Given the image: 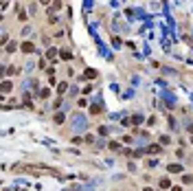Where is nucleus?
<instances>
[{"mask_svg":"<svg viewBox=\"0 0 193 191\" xmlns=\"http://www.w3.org/2000/svg\"><path fill=\"white\" fill-rule=\"evenodd\" d=\"M86 125H88V121L84 119V114H75V116H72V123H70V128L75 130V132H77V130H84Z\"/></svg>","mask_w":193,"mask_h":191,"instance_id":"nucleus-1","label":"nucleus"},{"mask_svg":"<svg viewBox=\"0 0 193 191\" xmlns=\"http://www.w3.org/2000/svg\"><path fill=\"white\" fill-rule=\"evenodd\" d=\"M20 49H22V53H33V51H35V44H33V42H22Z\"/></svg>","mask_w":193,"mask_h":191,"instance_id":"nucleus-2","label":"nucleus"},{"mask_svg":"<svg viewBox=\"0 0 193 191\" xmlns=\"http://www.w3.org/2000/svg\"><path fill=\"white\" fill-rule=\"evenodd\" d=\"M101 110H103V106H99V103H96V106H90V112H92V114H101Z\"/></svg>","mask_w":193,"mask_h":191,"instance_id":"nucleus-3","label":"nucleus"},{"mask_svg":"<svg viewBox=\"0 0 193 191\" xmlns=\"http://www.w3.org/2000/svg\"><path fill=\"white\" fill-rule=\"evenodd\" d=\"M169 171H171V174H180L182 167H180V165H169Z\"/></svg>","mask_w":193,"mask_h":191,"instance_id":"nucleus-4","label":"nucleus"},{"mask_svg":"<svg viewBox=\"0 0 193 191\" xmlns=\"http://www.w3.org/2000/svg\"><path fill=\"white\" fill-rule=\"evenodd\" d=\"M59 57H62V59H70V57H72V53H70L68 49H64V51L59 53Z\"/></svg>","mask_w":193,"mask_h":191,"instance_id":"nucleus-5","label":"nucleus"},{"mask_svg":"<svg viewBox=\"0 0 193 191\" xmlns=\"http://www.w3.org/2000/svg\"><path fill=\"white\" fill-rule=\"evenodd\" d=\"M64 119H66V116H64L62 112H59V114H55V125H62V123H64Z\"/></svg>","mask_w":193,"mask_h":191,"instance_id":"nucleus-6","label":"nucleus"},{"mask_svg":"<svg viewBox=\"0 0 193 191\" xmlns=\"http://www.w3.org/2000/svg\"><path fill=\"white\" fill-rule=\"evenodd\" d=\"M149 152H152V154H160L162 147H160V145H149Z\"/></svg>","mask_w":193,"mask_h":191,"instance_id":"nucleus-7","label":"nucleus"},{"mask_svg":"<svg viewBox=\"0 0 193 191\" xmlns=\"http://www.w3.org/2000/svg\"><path fill=\"white\" fill-rule=\"evenodd\" d=\"M9 90H11V84H9V81H5V84H2V94H7Z\"/></svg>","mask_w":193,"mask_h":191,"instance_id":"nucleus-8","label":"nucleus"},{"mask_svg":"<svg viewBox=\"0 0 193 191\" xmlns=\"http://www.w3.org/2000/svg\"><path fill=\"white\" fill-rule=\"evenodd\" d=\"M13 73H18V68H15V66H9V68L5 70V75H13Z\"/></svg>","mask_w":193,"mask_h":191,"instance_id":"nucleus-9","label":"nucleus"},{"mask_svg":"<svg viewBox=\"0 0 193 191\" xmlns=\"http://www.w3.org/2000/svg\"><path fill=\"white\" fill-rule=\"evenodd\" d=\"M86 77H88V79H94V77H96V70H86Z\"/></svg>","mask_w":193,"mask_h":191,"instance_id":"nucleus-10","label":"nucleus"},{"mask_svg":"<svg viewBox=\"0 0 193 191\" xmlns=\"http://www.w3.org/2000/svg\"><path fill=\"white\" fill-rule=\"evenodd\" d=\"M132 123H136V125H138V123H143V116H140V114H134V119H132Z\"/></svg>","mask_w":193,"mask_h":191,"instance_id":"nucleus-11","label":"nucleus"},{"mask_svg":"<svg viewBox=\"0 0 193 191\" xmlns=\"http://www.w3.org/2000/svg\"><path fill=\"white\" fill-rule=\"evenodd\" d=\"M66 86H68L66 81H64V84H59V88H57V92H59V94H64V92H66Z\"/></svg>","mask_w":193,"mask_h":191,"instance_id":"nucleus-12","label":"nucleus"},{"mask_svg":"<svg viewBox=\"0 0 193 191\" xmlns=\"http://www.w3.org/2000/svg\"><path fill=\"white\" fill-rule=\"evenodd\" d=\"M160 187H162V189H167V187H169V180H167V178H162V180H160Z\"/></svg>","mask_w":193,"mask_h":191,"instance_id":"nucleus-13","label":"nucleus"},{"mask_svg":"<svg viewBox=\"0 0 193 191\" xmlns=\"http://www.w3.org/2000/svg\"><path fill=\"white\" fill-rule=\"evenodd\" d=\"M46 57L51 59V57H55V49H48V53H46Z\"/></svg>","mask_w":193,"mask_h":191,"instance_id":"nucleus-14","label":"nucleus"},{"mask_svg":"<svg viewBox=\"0 0 193 191\" xmlns=\"http://www.w3.org/2000/svg\"><path fill=\"white\" fill-rule=\"evenodd\" d=\"M171 191H182V187H174V189H171Z\"/></svg>","mask_w":193,"mask_h":191,"instance_id":"nucleus-15","label":"nucleus"}]
</instances>
